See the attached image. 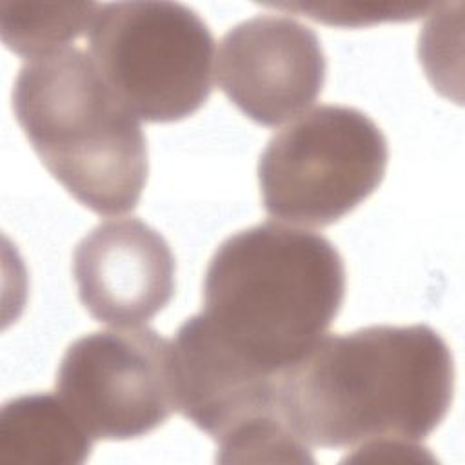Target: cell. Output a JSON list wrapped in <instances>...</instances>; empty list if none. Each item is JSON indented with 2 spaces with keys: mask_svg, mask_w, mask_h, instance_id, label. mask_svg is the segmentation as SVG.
Wrapping results in <instances>:
<instances>
[{
  "mask_svg": "<svg viewBox=\"0 0 465 465\" xmlns=\"http://www.w3.org/2000/svg\"><path fill=\"white\" fill-rule=\"evenodd\" d=\"M13 111L42 165L76 202L100 216L138 205L149 171L145 136L89 53L65 47L27 60Z\"/></svg>",
  "mask_w": 465,
  "mask_h": 465,
  "instance_id": "obj_3",
  "label": "cell"
},
{
  "mask_svg": "<svg viewBox=\"0 0 465 465\" xmlns=\"http://www.w3.org/2000/svg\"><path fill=\"white\" fill-rule=\"evenodd\" d=\"M87 40L104 80L136 118L180 122L211 96L214 36L189 5L100 4Z\"/></svg>",
  "mask_w": 465,
  "mask_h": 465,
  "instance_id": "obj_4",
  "label": "cell"
},
{
  "mask_svg": "<svg viewBox=\"0 0 465 465\" xmlns=\"http://www.w3.org/2000/svg\"><path fill=\"white\" fill-rule=\"evenodd\" d=\"M174 274L169 243L138 218L98 223L73 254L80 303L93 320L114 327L154 318L174 294Z\"/></svg>",
  "mask_w": 465,
  "mask_h": 465,
  "instance_id": "obj_8",
  "label": "cell"
},
{
  "mask_svg": "<svg viewBox=\"0 0 465 465\" xmlns=\"http://www.w3.org/2000/svg\"><path fill=\"white\" fill-rule=\"evenodd\" d=\"M98 9L96 2H2L0 36L11 53L33 60L87 35Z\"/></svg>",
  "mask_w": 465,
  "mask_h": 465,
  "instance_id": "obj_10",
  "label": "cell"
},
{
  "mask_svg": "<svg viewBox=\"0 0 465 465\" xmlns=\"http://www.w3.org/2000/svg\"><path fill=\"white\" fill-rule=\"evenodd\" d=\"M93 441L58 394H24L2 405L0 465H80Z\"/></svg>",
  "mask_w": 465,
  "mask_h": 465,
  "instance_id": "obj_9",
  "label": "cell"
},
{
  "mask_svg": "<svg viewBox=\"0 0 465 465\" xmlns=\"http://www.w3.org/2000/svg\"><path fill=\"white\" fill-rule=\"evenodd\" d=\"M345 265L322 234L274 222L223 240L203 278V329L252 371L278 378L327 332Z\"/></svg>",
  "mask_w": 465,
  "mask_h": 465,
  "instance_id": "obj_2",
  "label": "cell"
},
{
  "mask_svg": "<svg viewBox=\"0 0 465 465\" xmlns=\"http://www.w3.org/2000/svg\"><path fill=\"white\" fill-rule=\"evenodd\" d=\"M327 62L318 35L282 15H256L220 42L216 76L223 94L247 118L276 127L322 94Z\"/></svg>",
  "mask_w": 465,
  "mask_h": 465,
  "instance_id": "obj_7",
  "label": "cell"
},
{
  "mask_svg": "<svg viewBox=\"0 0 465 465\" xmlns=\"http://www.w3.org/2000/svg\"><path fill=\"white\" fill-rule=\"evenodd\" d=\"M454 360L429 325L323 336L278 376L276 405L307 447L418 443L449 414Z\"/></svg>",
  "mask_w": 465,
  "mask_h": 465,
  "instance_id": "obj_1",
  "label": "cell"
},
{
  "mask_svg": "<svg viewBox=\"0 0 465 465\" xmlns=\"http://www.w3.org/2000/svg\"><path fill=\"white\" fill-rule=\"evenodd\" d=\"M54 387L93 440L145 436L178 411L173 343L149 327L89 332L64 352Z\"/></svg>",
  "mask_w": 465,
  "mask_h": 465,
  "instance_id": "obj_6",
  "label": "cell"
},
{
  "mask_svg": "<svg viewBox=\"0 0 465 465\" xmlns=\"http://www.w3.org/2000/svg\"><path fill=\"white\" fill-rule=\"evenodd\" d=\"M389 145L360 109L320 105L276 133L258 162L263 209L296 225L327 227L381 183Z\"/></svg>",
  "mask_w": 465,
  "mask_h": 465,
  "instance_id": "obj_5",
  "label": "cell"
}]
</instances>
